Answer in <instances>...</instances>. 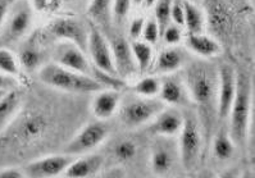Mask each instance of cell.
I'll list each match as a JSON object with an SVG mask.
<instances>
[{
    "label": "cell",
    "mask_w": 255,
    "mask_h": 178,
    "mask_svg": "<svg viewBox=\"0 0 255 178\" xmlns=\"http://www.w3.org/2000/svg\"><path fill=\"white\" fill-rule=\"evenodd\" d=\"M183 82L189 92L190 101L195 103L204 115L217 114V88L218 73L207 61L191 62L185 68Z\"/></svg>",
    "instance_id": "cell-1"
},
{
    "label": "cell",
    "mask_w": 255,
    "mask_h": 178,
    "mask_svg": "<svg viewBox=\"0 0 255 178\" xmlns=\"http://www.w3.org/2000/svg\"><path fill=\"white\" fill-rule=\"evenodd\" d=\"M39 80L49 88L73 94H94L105 89L94 76L75 72L55 62L40 67Z\"/></svg>",
    "instance_id": "cell-2"
},
{
    "label": "cell",
    "mask_w": 255,
    "mask_h": 178,
    "mask_svg": "<svg viewBox=\"0 0 255 178\" xmlns=\"http://www.w3.org/2000/svg\"><path fill=\"white\" fill-rule=\"evenodd\" d=\"M252 84L245 75L237 72V88L228 113V133L236 146H245L249 139L252 119Z\"/></svg>",
    "instance_id": "cell-3"
},
{
    "label": "cell",
    "mask_w": 255,
    "mask_h": 178,
    "mask_svg": "<svg viewBox=\"0 0 255 178\" xmlns=\"http://www.w3.org/2000/svg\"><path fill=\"white\" fill-rule=\"evenodd\" d=\"M33 24V5L30 0H10L0 40L4 44H14L30 33Z\"/></svg>",
    "instance_id": "cell-4"
},
{
    "label": "cell",
    "mask_w": 255,
    "mask_h": 178,
    "mask_svg": "<svg viewBox=\"0 0 255 178\" xmlns=\"http://www.w3.org/2000/svg\"><path fill=\"white\" fill-rule=\"evenodd\" d=\"M177 136L181 163L186 171H191L198 164L204 142L203 128L195 115L191 113L183 115V124Z\"/></svg>",
    "instance_id": "cell-5"
},
{
    "label": "cell",
    "mask_w": 255,
    "mask_h": 178,
    "mask_svg": "<svg viewBox=\"0 0 255 178\" xmlns=\"http://www.w3.org/2000/svg\"><path fill=\"white\" fill-rule=\"evenodd\" d=\"M165 106L159 97L137 96L120 105L118 114L123 126L129 130L149 123Z\"/></svg>",
    "instance_id": "cell-6"
},
{
    "label": "cell",
    "mask_w": 255,
    "mask_h": 178,
    "mask_svg": "<svg viewBox=\"0 0 255 178\" xmlns=\"http://www.w3.org/2000/svg\"><path fill=\"white\" fill-rule=\"evenodd\" d=\"M87 23H89V39H87L86 53L90 57L91 64L95 70L118 76L108 39L105 37L104 32L98 24L90 19Z\"/></svg>",
    "instance_id": "cell-7"
},
{
    "label": "cell",
    "mask_w": 255,
    "mask_h": 178,
    "mask_svg": "<svg viewBox=\"0 0 255 178\" xmlns=\"http://www.w3.org/2000/svg\"><path fill=\"white\" fill-rule=\"evenodd\" d=\"M109 135V128L105 124V121H95L86 123L81 130H78L72 139L67 142L66 154L78 157V155L87 154L95 150L107 140Z\"/></svg>",
    "instance_id": "cell-8"
},
{
    "label": "cell",
    "mask_w": 255,
    "mask_h": 178,
    "mask_svg": "<svg viewBox=\"0 0 255 178\" xmlns=\"http://www.w3.org/2000/svg\"><path fill=\"white\" fill-rule=\"evenodd\" d=\"M45 30L58 41H69L84 52L87 50L89 23H85L81 19L75 17H57L46 24Z\"/></svg>",
    "instance_id": "cell-9"
},
{
    "label": "cell",
    "mask_w": 255,
    "mask_h": 178,
    "mask_svg": "<svg viewBox=\"0 0 255 178\" xmlns=\"http://www.w3.org/2000/svg\"><path fill=\"white\" fill-rule=\"evenodd\" d=\"M217 117L219 121H227L237 88V72L231 64L223 63L217 68Z\"/></svg>",
    "instance_id": "cell-10"
},
{
    "label": "cell",
    "mask_w": 255,
    "mask_h": 178,
    "mask_svg": "<svg viewBox=\"0 0 255 178\" xmlns=\"http://www.w3.org/2000/svg\"><path fill=\"white\" fill-rule=\"evenodd\" d=\"M53 62L78 73L93 76L94 67L89 61L86 52L69 41H59L55 46Z\"/></svg>",
    "instance_id": "cell-11"
},
{
    "label": "cell",
    "mask_w": 255,
    "mask_h": 178,
    "mask_svg": "<svg viewBox=\"0 0 255 178\" xmlns=\"http://www.w3.org/2000/svg\"><path fill=\"white\" fill-rule=\"evenodd\" d=\"M75 157L69 154L45 155L39 159L31 160L23 168L26 177L31 178H50L62 176L66 172L67 167Z\"/></svg>",
    "instance_id": "cell-12"
},
{
    "label": "cell",
    "mask_w": 255,
    "mask_h": 178,
    "mask_svg": "<svg viewBox=\"0 0 255 178\" xmlns=\"http://www.w3.org/2000/svg\"><path fill=\"white\" fill-rule=\"evenodd\" d=\"M205 19L216 35L228 36L235 21L234 8L228 5L226 0H207Z\"/></svg>",
    "instance_id": "cell-13"
},
{
    "label": "cell",
    "mask_w": 255,
    "mask_h": 178,
    "mask_svg": "<svg viewBox=\"0 0 255 178\" xmlns=\"http://www.w3.org/2000/svg\"><path fill=\"white\" fill-rule=\"evenodd\" d=\"M48 130V121L46 118L39 113H27L19 119L17 128L13 132V137L17 142L21 144H30L37 141L45 135Z\"/></svg>",
    "instance_id": "cell-14"
},
{
    "label": "cell",
    "mask_w": 255,
    "mask_h": 178,
    "mask_svg": "<svg viewBox=\"0 0 255 178\" xmlns=\"http://www.w3.org/2000/svg\"><path fill=\"white\" fill-rule=\"evenodd\" d=\"M108 41L112 49V54H113L117 75L121 79L128 77L136 68L132 52H131V44L126 37H123L120 33H113Z\"/></svg>",
    "instance_id": "cell-15"
},
{
    "label": "cell",
    "mask_w": 255,
    "mask_h": 178,
    "mask_svg": "<svg viewBox=\"0 0 255 178\" xmlns=\"http://www.w3.org/2000/svg\"><path fill=\"white\" fill-rule=\"evenodd\" d=\"M158 97L165 105L181 106L186 105L190 101L189 92L183 80L172 75H164L160 79V89Z\"/></svg>",
    "instance_id": "cell-16"
},
{
    "label": "cell",
    "mask_w": 255,
    "mask_h": 178,
    "mask_svg": "<svg viewBox=\"0 0 255 178\" xmlns=\"http://www.w3.org/2000/svg\"><path fill=\"white\" fill-rule=\"evenodd\" d=\"M150 130L159 137L177 136L183 124V114L174 108H163L150 122Z\"/></svg>",
    "instance_id": "cell-17"
},
{
    "label": "cell",
    "mask_w": 255,
    "mask_h": 178,
    "mask_svg": "<svg viewBox=\"0 0 255 178\" xmlns=\"http://www.w3.org/2000/svg\"><path fill=\"white\" fill-rule=\"evenodd\" d=\"M121 105V92L117 89H103L95 92L91 103V110L96 119L108 121L118 112Z\"/></svg>",
    "instance_id": "cell-18"
},
{
    "label": "cell",
    "mask_w": 255,
    "mask_h": 178,
    "mask_svg": "<svg viewBox=\"0 0 255 178\" xmlns=\"http://www.w3.org/2000/svg\"><path fill=\"white\" fill-rule=\"evenodd\" d=\"M185 44L192 54L198 55L201 59L218 57L222 53L221 42L214 36H210L204 32L187 33Z\"/></svg>",
    "instance_id": "cell-19"
},
{
    "label": "cell",
    "mask_w": 255,
    "mask_h": 178,
    "mask_svg": "<svg viewBox=\"0 0 255 178\" xmlns=\"http://www.w3.org/2000/svg\"><path fill=\"white\" fill-rule=\"evenodd\" d=\"M187 62V58L182 49L177 45L164 48L158 54L154 64V71L158 75H173L180 68H182Z\"/></svg>",
    "instance_id": "cell-20"
},
{
    "label": "cell",
    "mask_w": 255,
    "mask_h": 178,
    "mask_svg": "<svg viewBox=\"0 0 255 178\" xmlns=\"http://www.w3.org/2000/svg\"><path fill=\"white\" fill-rule=\"evenodd\" d=\"M104 159L98 154H82L78 158H73L72 162L67 167L64 176L67 177H91L99 173L103 168Z\"/></svg>",
    "instance_id": "cell-21"
},
{
    "label": "cell",
    "mask_w": 255,
    "mask_h": 178,
    "mask_svg": "<svg viewBox=\"0 0 255 178\" xmlns=\"http://www.w3.org/2000/svg\"><path fill=\"white\" fill-rule=\"evenodd\" d=\"M22 106V97L17 89L6 91L0 97V135L6 131L15 117L18 115Z\"/></svg>",
    "instance_id": "cell-22"
},
{
    "label": "cell",
    "mask_w": 255,
    "mask_h": 178,
    "mask_svg": "<svg viewBox=\"0 0 255 178\" xmlns=\"http://www.w3.org/2000/svg\"><path fill=\"white\" fill-rule=\"evenodd\" d=\"M17 57L21 64V70H24L26 72H36L42 66V53L33 37L28 39L21 46Z\"/></svg>",
    "instance_id": "cell-23"
},
{
    "label": "cell",
    "mask_w": 255,
    "mask_h": 178,
    "mask_svg": "<svg viewBox=\"0 0 255 178\" xmlns=\"http://www.w3.org/2000/svg\"><path fill=\"white\" fill-rule=\"evenodd\" d=\"M174 157L168 146L163 144H156L150 154L151 172L156 176H164L171 172L173 168Z\"/></svg>",
    "instance_id": "cell-24"
},
{
    "label": "cell",
    "mask_w": 255,
    "mask_h": 178,
    "mask_svg": "<svg viewBox=\"0 0 255 178\" xmlns=\"http://www.w3.org/2000/svg\"><path fill=\"white\" fill-rule=\"evenodd\" d=\"M236 148L237 146L235 145L234 140L230 136L228 130H225V128H221L216 133V136L213 137V141H212L213 155L219 162H226V160L231 159L234 157Z\"/></svg>",
    "instance_id": "cell-25"
},
{
    "label": "cell",
    "mask_w": 255,
    "mask_h": 178,
    "mask_svg": "<svg viewBox=\"0 0 255 178\" xmlns=\"http://www.w3.org/2000/svg\"><path fill=\"white\" fill-rule=\"evenodd\" d=\"M131 44V52H132L133 61H135L137 70L140 73H146L150 70L154 61V52L150 44L145 42L144 40H132Z\"/></svg>",
    "instance_id": "cell-26"
},
{
    "label": "cell",
    "mask_w": 255,
    "mask_h": 178,
    "mask_svg": "<svg viewBox=\"0 0 255 178\" xmlns=\"http://www.w3.org/2000/svg\"><path fill=\"white\" fill-rule=\"evenodd\" d=\"M185 6V18H183V27L186 28L189 33L203 32L205 28V12L200 9L196 4L189 3L183 0Z\"/></svg>",
    "instance_id": "cell-27"
},
{
    "label": "cell",
    "mask_w": 255,
    "mask_h": 178,
    "mask_svg": "<svg viewBox=\"0 0 255 178\" xmlns=\"http://www.w3.org/2000/svg\"><path fill=\"white\" fill-rule=\"evenodd\" d=\"M112 4L113 0H90L87 9L90 21L98 24L100 28L109 24L112 19Z\"/></svg>",
    "instance_id": "cell-28"
},
{
    "label": "cell",
    "mask_w": 255,
    "mask_h": 178,
    "mask_svg": "<svg viewBox=\"0 0 255 178\" xmlns=\"http://www.w3.org/2000/svg\"><path fill=\"white\" fill-rule=\"evenodd\" d=\"M0 73L18 80L21 75V64L18 57L6 46L0 48Z\"/></svg>",
    "instance_id": "cell-29"
},
{
    "label": "cell",
    "mask_w": 255,
    "mask_h": 178,
    "mask_svg": "<svg viewBox=\"0 0 255 178\" xmlns=\"http://www.w3.org/2000/svg\"><path fill=\"white\" fill-rule=\"evenodd\" d=\"M160 89V79L156 76H144L132 86V90L137 96L158 97Z\"/></svg>",
    "instance_id": "cell-30"
},
{
    "label": "cell",
    "mask_w": 255,
    "mask_h": 178,
    "mask_svg": "<svg viewBox=\"0 0 255 178\" xmlns=\"http://www.w3.org/2000/svg\"><path fill=\"white\" fill-rule=\"evenodd\" d=\"M171 5L172 0H156L154 4V18L156 19L160 28V35L167 24L171 23Z\"/></svg>",
    "instance_id": "cell-31"
},
{
    "label": "cell",
    "mask_w": 255,
    "mask_h": 178,
    "mask_svg": "<svg viewBox=\"0 0 255 178\" xmlns=\"http://www.w3.org/2000/svg\"><path fill=\"white\" fill-rule=\"evenodd\" d=\"M137 154V145L132 140H122L114 146V157L120 162H129Z\"/></svg>",
    "instance_id": "cell-32"
},
{
    "label": "cell",
    "mask_w": 255,
    "mask_h": 178,
    "mask_svg": "<svg viewBox=\"0 0 255 178\" xmlns=\"http://www.w3.org/2000/svg\"><path fill=\"white\" fill-rule=\"evenodd\" d=\"M159 37H160V28L158 22H156V19L154 18V17L145 19L141 39L144 40L145 42H147V44L154 45V44L158 42Z\"/></svg>",
    "instance_id": "cell-33"
},
{
    "label": "cell",
    "mask_w": 255,
    "mask_h": 178,
    "mask_svg": "<svg viewBox=\"0 0 255 178\" xmlns=\"http://www.w3.org/2000/svg\"><path fill=\"white\" fill-rule=\"evenodd\" d=\"M160 37H163V41H164L168 46H174L178 45V44L182 41L183 33L180 26H177V24L174 23H169L167 24V27L163 30Z\"/></svg>",
    "instance_id": "cell-34"
},
{
    "label": "cell",
    "mask_w": 255,
    "mask_h": 178,
    "mask_svg": "<svg viewBox=\"0 0 255 178\" xmlns=\"http://www.w3.org/2000/svg\"><path fill=\"white\" fill-rule=\"evenodd\" d=\"M132 5V0H113L112 4V19L116 22H122L128 15Z\"/></svg>",
    "instance_id": "cell-35"
},
{
    "label": "cell",
    "mask_w": 255,
    "mask_h": 178,
    "mask_svg": "<svg viewBox=\"0 0 255 178\" xmlns=\"http://www.w3.org/2000/svg\"><path fill=\"white\" fill-rule=\"evenodd\" d=\"M183 18H185V6L183 0H172L171 5V23L177 24L183 27Z\"/></svg>",
    "instance_id": "cell-36"
},
{
    "label": "cell",
    "mask_w": 255,
    "mask_h": 178,
    "mask_svg": "<svg viewBox=\"0 0 255 178\" xmlns=\"http://www.w3.org/2000/svg\"><path fill=\"white\" fill-rule=\"evenodd\" d=\"M145 24V18L142 15H137V17H133L129 22L128 26V37L132 40H140L142 35V28H144Z\"/></svg>",
    "instance_id": "cell-37"
},
{
    "label": "cell",
    "mask_w": 255,
    "mask_h": 178,
    "mask_svg": "<svg viewBox=\"0 0 255 178\" xmlns=\"http://www.w3.org/2000/svg\"><path fill=\"white\" fill-rule=\"evenodd\" d=\"M26 177L23 168L19 167H3L0 168V178H23Z\"/></svg>",
    "instance_id": "cell-38"
},
{
    "label": "cell",
    "mask_w": 255,
    "mask_h": 178,
    "mask_svg": "<svg viewBox=\"0 0 255 178\" xmlns=\"http://www.w3.org/2000/svg\"><path fill=\"white\" fill-rule=\"evenodd\" d=\"M18 80L0 73V91H9L18 88Z\"/></svg>",
    "instance_id": "cell-39"
},
{
    "label": "cell",
    "mask_w": 255,
    "mask_h": 178,
    "mask_svg": "<svg viewBox=\"0 0 255 178\" xmlns=\"http://www.w3.org/2000/svg\"><path fill=\"white\" fill-rule=\"evenodd\" d=\"M10 0H0V31L3 27L4 21H5V15L8 12V8H9Z\"/></svg>",
    "instance_id": "cell-40"
},
{
    "label": "cell",
    "mask_w": 255,
    "mask_h": 178,
    "mask_svg": "<svg viewBox=\"0 0 255 178\" xmlns=\"http://www.w3.org/2000/svg\"><path fill=\"white\" fill-rule=\"evenodd\" d=\"M156 0H144L142 1V4H144V6H146V8H150V6H153L154 4H155Z\"/></svg>",
    "instance_id": "cell-41"
},
{
    "label": "cell",
    "mask_w": 255,
    "mask_h": 178,
    "mask_svg": "<svg viewBox=\"0 0 255 178\" xmlns=\"http://www.w3.org/2000/svg\"><path fill=\"white\" fill-rule=\"evenodd\" d=\"M142 1L144 0H132V4H135V5H141Z\"/></svg>",
    "instance_id": "cell-42"
},
{
    "label": "cell",
    "mask_w": 255,
    "mask_h": 178,
    "mask_svg": "<svg viewBox=\"0 0 255 178\" xmlns=\"http://www.w3.org/2000/svg\"><path fill=\"white\" fill-rule=\"evenodd\" d=\"M185 1H189V3H194V4H196L199 1V0H185Z\"/></svg>",
    "instance_id": "cell-43"
},
{
    "label": "cell",
    "mask_w": 255,
    "mask_h": 178,
    "mask_svg": "<svg viewBox=\"0 0 255 178\" xmlns=\"http://www.w3.org/2000/svg\"><path fill=\"white\" fill-rule=\"evenodd\" d=\"M5 92H6V91H0V97L3 96V95H4V94H5Z\"/></svg>",
    "instance_id": "cell-44"
},
{
    "label": "cell",
    "mask_w": 255,
    "mask_h": 178,
    "mask_svg": "<svg viewBox=\"0 0 255 178\" xmlns=\"http://www.w3.org/2000/svg\"><path fill=\"white\" fill-rule=\"evenodd\" d=\"M66 1H73V0H66Z\"/></svg>",
    "instance_id": "cell-45"
}]
</instances>
